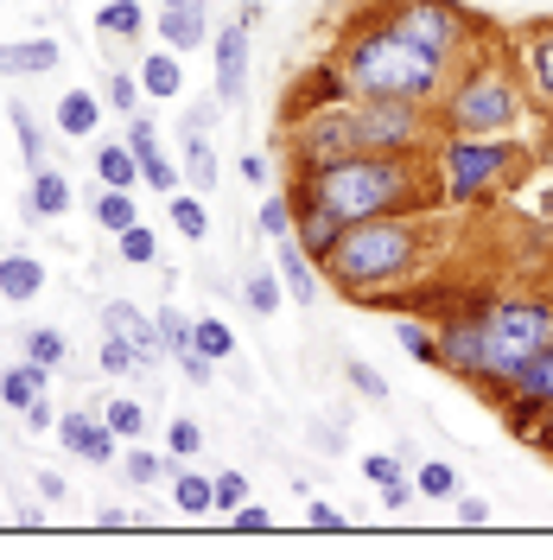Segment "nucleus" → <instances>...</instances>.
<instances>
[{
	"instance_id": "obj_18",
	"label": "nucleus",
	"mask_w": 553,
	"mask_h": 560,
	"mask_svg": "<svg viewBox=\"0 0 553 560\" xmlns=\"http://www.w3.org/2000/svg\"><path fill=\"white\" fill-rule=\"evenodd\" d=\"M293 236H299V243L311 248V261H318L325 248H331L338 236H344V217H331L325 205H311V198H299V210H293Z\"/></svg>"
},
{
	"instance_id": "obj_36",
	"label": "nucleus",
	"mask_w": 553,
	"mask_h": 560,
	"mask_svg": "<svg viewBox=\"0 0 553 560\" xmlns=\"http://www.w3.org/2000/svg\"><path fill=\"white\" fill-rule=\"evenodd\" d=\"M255 223H261L274 243H280V236H293V198H286V191H268L261 210H255Z\"/></svg>"
},
{
	"instance_id": "obj_54",
	"label": "nucleus",
	"mask_w": 553,
	"mask_h": 560,
	"mask_svg": "<svg viewBox=\"0 0 553 560\" xmlns=\"http://www.w3.org/2000/svg\"><path fill=\"white\" fill-rule=\"evenodd\" d=\"M408 503H414V485H408V478L381 485V510H408Z\"/></svg>"
},
{
	"instance_id": "obj_39",
	"label": "nucleus",
	"mask_w": 553,
	"mask_h": 560,
	"mask_svg": "<svg viewBox=\"0 0 553 560\" xmlns=\"http://www.w3.org/2000/svg\"><path fill=\"white\" fill-rule=\"evenodd\" d=\"M166 446H173V458H198L204 453V427L191 415H173V427H166Z\"/></svg>"
},
{
	"instance_id": "obj_5",
	"label": "nucleus",
	"mask_w": 553,
	"mask_h": 560,
	"mask_svg": "<svg viewBox=\"0 0 553 560\" xmlns=\"http://www.w3.org/2000/svg\"><path fill=\"white\" fill-rule=\"evenodd\" d=\"M338 128H344L350 153H414L420 108L414 103H381V96H363L356 108L338 103Z\"/></svg>"
},
{
	"instance_id": "obj_23",
	"label": "nucleus",
	"mask_w": 553,
	"mask_h": 560,
	"mask_svg": "<svg viewBox=\"0 0 553 560\" xmlns=\"http://www.w3.org/2000/svg\"><path fill=\"white\" fill-rule=\"evenodd\" d=\"M439 370L478 376V318H458V325L439 331Z\"/></svg>"
},
{
	"instance_id": "obj_17",
	"label": "nucleus",
	"mask_w": 553,
	"mask_h": 560,
	"mask_svg": "<svg viewBox=\"0 0 553 560\" xmlns=\"http://www.w3.org/2000/svg\"><path fill=\"white\" fill-rule=\"evenodd\" d=\"M38 293H45V261L38 255H0V300L26 306Z\"/></svg>"
},
{
	"instance_id": "obj_47",
	"label": "nucleus",
	"mask_w": 553,
	"mask_h": 560,
	"mask_svg": "<svg viewBox=\"0 0 553 560\" xmlns=\"http://www.w3.org/2000/svg\"><path fill=\"white\" fill-rule=\"evenodd\" d=\"M344 370H350V388H356V395H369V401H381V395H388V383H381L369 363H356V357H350Z\"/></svg>"
},
{
	"instance_id": "obj_40",
	"label": "nucleus",
	"mask_w": 553,
	"mask_h": 560,
	"mask_svg": "<svg viewBox=\"0 0 553 560\" xmlns=\"http://www.w3.org/2000/svg\"><path fill=\"white\" fill-rule=\"evenodd\" d=\"M153 318H160V338H166V350H173V357H185V350H191V318L178 313V306H153Z\"/></svg>"
},
{
	"instance_id": "obj_2",
	"label": "nucleus",
	"mask_w": 553,
	"mask_h": 560,
	"mask_svg": "<svg viewBox=\"0 0 553 560\" xmlns=\"http://www.w3.org/2000/svg\"><path fill=\"white\" fill-rule=\"evenodd\" d=\"M338 65L350 77V96H381V103H426L439 90V77H446V58L414 45L401 26L363 33L356 45H344Z\"/></svg>"
},
{
	"instance_id": "obj_24",
	"label": "nucleus",
	"mask_w": 553,
	"mask_h": 560,
	"mask_svg": "<svg viewBox=\"0 0 553 560\" xmlns=\"http://www.w3.org/2000/svg\"><path fill=\"white\" fill-rule=\"evenodd\" d=\"M45 383H51V370H45V363H33V357H26L20 370H7V376H0V401H7L13 415H26V408H33L38 395H45Z\"/></svg>"
},
{
	"instance_id": "obj_42",
	"label": "nucleus",
	"mask_w": 553,
	"mask_h": 560,
	"mask_svg": "<svg viewBox=\"0 0 553 560\" xmlns=\"http://www.w3.org/2000/svg\"><path fill=\"white\" fill-rule=\"evenodd\" d=\"M103 420L115 427V433H121V440H140V427H146V408L121 395V401H108V408H103Z\"/></svg>"
},
{
	"instance_id": "obj_57",
	"label": "nucleus",
	"mask_w": 553,
	"mask_h": 560,
	"mask_svg": "<svg viewBox=\"0 0 553 560\" xmlns=\"http://www.w3.org/2000/svg\"><path fill=\"white\" fill-rule=\"evenodd\" d=\"M38 497H45V503H64V478H58V471H38Z\"/></svg>"
},
{
	"instance_id": "obj_27",
	"label": "nucleus",
	"mask_w": 553,
	"mask_h": 560,
	"mask_svg": "<svg viewBox=\"0 0 553 560\" xmlns=\"http://www.w3.org/2000/svg\"><path fill=\"white\" fill-rule=\"evenodd\" d=\"M166 210H173V230L185 236V243H204V236H210V210H204V198H198V191H173V198H166Z\"/></svg>"
},
{
	"instance_id": "obj_7",
	"label": "nucleus",
	"mask_w": 553,
	"mask_h": 560,
	"mask_svg": "<svg viewBox=\"0 0 553 560\" xmlns=\"http://www.w3.org/2000/svg\"><path fill=\"white\" fill-rule=\"evenodd\" d=\"M509 160H516V153L503 147V135H490V140L458 135V140L446 147V198H451V205H471L490 178L509 173Z\"/></svg>"
},
{
	"instance_id": "obj_46",
	"label": "nucleus",
	"mask_w": 553,
	"mask_h": 560,
	"mask_svg": "<svg viewBox=\"0 0 553 560\" xmlns=\"http://www.w3.org/2000/svg\"><path fill=\"white\" fill-rule=\"evenodd\" d=\"M216 115H223V103H216V96H210V103H198V108H185L178 135H210V128H216Z\"/></svg>"
},
{
	"instance_id": "obj_49",
	"label": "nucleus",
	"mask_w": 553,
	"mask_h": 560,
	"mask_svg": "<svg viewBox=\"0 0 553 560\" xmlns=\"http://www.w3.org/2000/svg\"><path fill=\"white\" fill-rule=\"evenodd\" d=\"M121 140H128V147H134V160H140V153H146V147H160V128H153V121H146V115H128V135H121Z\"/></svg>"
},
{
	"instance_id": "obj_3",
	"label": "nucleus",
	"mask_w": 553,
	"mask_h": 560,
	"mask_svg": "<svg viewBox=\"0 0 553 560\" xmlns=\"http://www.w3.org/2000/svg\"><path fill=\"white\" fill-rule=\"evenodd\" d=\"M325 261V275L338 280L344 293H376L388 280L414 275L420 261V230L408 217H363V223H344V236L318 255Z\"/></svg>"
},
{
	"instance_id": "obj_58",
	"label": "nucleus",
	"mask_w": 553,
	"mask_h": 560,
	"mask_svg": "<svg viewBox=\"0 0 553 560\" xmlns=\"http://www.w3.org/2000/svg\"><path fill=\"white\" fill-rule=\"evenodd\" d=\"M96 523H103V528H134V516H128V510H103Z\"/></svg>"
},
{
	"instance_id": "obj_29",
	"label": "nucleus",
	"mask_w": 553,
	"mask_h": 560,
	"mask_svg": "<svg viewBox=\"0 0 553 560\" xmlns=\"http://www.w3.org/2000/svg\"><path fill=\"white\" fill-rule=\"evenodd\" d=\"M121 478H128V485H140V490H153V485H166V478H173V458L134 446V453L121 458Z\"/></svg>"
},
{
	"instance_id": "obj_28",
	"label": "nucleus",
	"mask_w": 553,
	"mask_h": 560,
	"mask_svg": "<svg viewBox=\"0 0 553 560\" xmlns=\"http://www.w3.org/2000/svg\"><path fill=\"white\" fill-rule=\"evenodd\" d=\"M96 223H103L108 236H121L128 223H140L134 191H115V185H103V191H96Z\"/></svg>"
},
{
	"instance_id": "obj_9",
	"label": "nucleus",
	"mask_w": 553,
	"mask_h": 560,
	"mask_svg": "<svg viewBox=\"0 0 553 560\" xmlns=\"http://www.w3.org/2000/svg\"><path fill=\"white\" fill-rule=\"evenodd\" d=\"M103 325H108V331H121V338H128L140 357H146V370L173 357V350H166V338H160V318L140 313L134 300H108V306H103Z\"/></svg>"
},
{
	"instance_id": "obj_20",
	"label": "nucleus",
	"mask_w": 553,
	"mask_h": 560,
	"mask_svg": "<svg viewBox=\"0 0 553 560\" xmlns=\"http://www.w3.org/2000/svg\"><path fill=\"white\" fill-rule=\"evenodd\" d=\"M509 388H516L528 408H553V345H541L528 363H521L516 376H509Z\"/></svg>"
},
{
	"instance_id": "obj_59",
	"label": "nucleus",
	"mask_w": 553,
	"mask_h": 560,
	"mask_svg": "<svg viewBox=\"0 0 553 560\" xmlns=\"http://www.w3.org/2000/svg\"><path fill=\"white\" fill-rule=\"evenodd\" d=\"M185 7H210V0H185Z\"/></svg>"
},
{
	"instance_id": "obj_15",
	"label": "nucleus",
	"mask_w": 553,
	"mask_h": 560,
	"mask_svg": "<svg viewBox=\"0 0 553 560\" xmlns=\"http://www.w3.org/2000/svg\"><path fill=\"white\" fill-rule=\"evenodd\" d=\"M134 77H140V96H153V103H173V96H185V65H178V51H173V45L146 51Z\"/></svg>"
},
{
	"instance_id": "obj_56",
	"label": "nucleus",
	"mask_w": 553,
	"mask_h": 560,
	"mask_svg": "<svg viewBox=\"0 0 553 560\" xmlns=\"http://www.w3.org/2000/svg\"><path fill=\"white\" fill-rule=\"evenodd\" d=\"M26 427H33V433H45V427H58V415H51V401H45V395H38L33 408H26Z\"/></svg>"
},
{
	"instance_id": "obj_25",
	"label": "nucleus",
	"mask_w": 553,
	"mask_h": 560,
	"mask_svg": "<svg viewBox=\"0 0 553 560\" xmlns=\"http://www.w3.org/2000/svg\"><path fill=\"white\" fill-rule=\"evenodd\" d=\"M178 160H185L178 173L198 185V198H210V191H216V153H210V135H185V153H178Z\"/></svg>"
},
{
	"instance_id": "obj_50",
	"label": "nucleus",
	"mask_w": 553,
	"mask_h": 560,
	"mask_svg": "<svg viewBox=\"0 0 553 560\" xmlns=\"http://www.w3.org/2000/svg\"><path fill=\"white\" fill-rule=\"evenodd\" d=\"M528 65H534V83L548 90V103H553V38H541V45L528 51Z\"/></svg>"
},
{
	"instance_id": "obj_14",
	"label": "nucleus",
	"mask_w": 553,
	"mask_h": 560,
	"mask_svg": "<svg viewBox=\"0 0 553 560\" xmlns=\"http://www.w3.org/2000/svg\"><path fill=\"white\" fill-rule=\"evenodd\" d=\"M58 58V38H0V77H45Z\"/></svg>"
},
{
	"instance_id": "obj_16",
	"label": "nucleus",
	"mask_w": 553,
	"mask_h": 560,
	"mask_svg": "<svg viewBox=\"0 0 553 560\" xmlns=\"http://www.w3.org/2000/svg\"><path fill=\"white\" fill-rule=\"evenodd\" d=\"M173 503H178V516H210L216 510V478H204L198 465H185V458H173Z\"/></svg>"
},
{
	"instance_id": "obj_35",
	"label": "nucleus",
	"mask_w": 553,
	"mask_h": 560,
	"mask_svg": "<svg viewBox=\"0 0 553 560\" xmlns=\"http://www.w3.org/2000/svg\"><path fill=\"white\" fill-rule=\"evenodd\" d=\"M140 178H146V185H153V191H166V198H173L178 191V166L173 160H166V147H146V153H140Z\"/></svg>"
},
{
	"instance_id": "obj_53",
	"label": "nucleus",
	"mask_w": 553,
	"mask_h": 560,
	"mask_svg": "<svg viewBox=\"0 0 553 560\" xmlns=\"http://www.w3.org/2000/svg\"><path fill=\"white\" fill-rule=\"evenodd\" d=\"M230 523L243 528V535H261V528H274V516H268V510H261V503H243V510H236V516H230Z\"/></svg>"
},
{
	"instance_id": "obj_44",
	"label": "nucleus",
	"mask_w": 553,
	"mask_h": 560,
	"mask_svg": "<svg viewBox=\"0 0 553 560\" xmlns=\"http://www.w3.org/2000/svg\"><path fill=\"white\" fill-rule=\"evenodd\" d=\"M243 503H248V478H243V471H223V478H216V510H223V516H236Z\"/></svg>"
},
{
	"instance_id": "obj_48",
	"label": "nucleus",
	"mask_w": 553,
	"mask_h": 560,
	"mask_svg": "<svg viewBox=\"0 0 553 560\" xmlns=\"http://www.w3.org/2000/svg\"><path fill=\"white\" fill-rule=\"evenodd\" d=\"M363 471H369V485H395V478H401V458H395V453H369V458H363Z\"/></svg>"
},
{
	"instance_id": "obj_55",
	"label": "nucleus",
	"mask_w": 553,
	"mask_h": 560,
	"mask_svg": "<svg viewBox=\"0 0 553 560\" xmlns=\"http://www.w3.org/2000/svg\"><path fill=\"white\" fill-rule=\"evenodd\" d=\"M236 173H243L248 185H268V160H261V153H243V160H236Z\"/></svg>"
},
{
	"instance_id": "obj_37",
	"label": "nucleus",
	"mask_w": 553,
	"mask_h": 560,
	"mask_svg": "<svg viewBox=\"0 0 553 560\" xmlns=\"http://www.w3.org/2000/svg\"><path fill=\"white\" fill-rule=\"evenodd\" d=\"M103 370H108V376H134V370H146V357H140L121 331H108V338H103Z\"/></svg>"
},
{
	"instance_id": "obj_6",
	"label": "nucleus",
	"mask_w": 553,
	"mask_h": 560,
	"mask_svg": "<svg viewBox=\"0 0 553 560\" xmlns=\"http://www.w3.org/2000/svg\"><path fill=\"white\" fill-rule=\"evenodd\" d=\"M516 115H521V96H516V83H509L496 65L478 70L471 83H458V96H451V108H446L451 135H478V140L509 135Z\"/></svg>"
},
{
	"instance_id": "obj_10",
	"label": "nucleus",
	"mask_w": 553,
	"mask_h": 560,
	"mask_svg": "<svg viewBox=\"0 0 553 560\" xmlns=\"http://www.w3.org/2000/svg\"><path fill=\"white\" fill-rule=\"evenodd\" d=\"M248 96V26H223L216 33V103L236 108Z\"/></svg>"
},
{
	"instance_id": "obj_1",
	"label": "nucleus",
	"mask_w": 553,
	"mask_h": 560,
	"mask_svg": "<svg viewBox=\"0 0 553 560\" xmlns=\"http://www.w3.org/2000/svg\"><path fill=\"white\" fill-rule=\"evenodd\" d=\"M414 160L408 153H344V160H325L306 173V198L325 205L344 223H363V217H388L414 198Z\"/></svg>"
},
{
	"instance_id": "obj_4",
	"label": "nucleus",
	"mask_w": 553,
	"mask_h": 560,
	"mask_svg": "<svg viewBox=\"0 0 553 560\" xmlns=\"http://www.w3.org/2000/svg\"><path fill=\"white\" fill-rule=\"evenodd\" d=\"M541 345H553V306L548 300H503L478 313V376L509 383Z\"/></svg>"
},
{
	"instance_id": "obj_13",
	"label": "nucleus",
	"mask_w": 553,
	"mask_h": 560,
	"mask_svg": "<svg viewBox=\"0 0 553 560\" xmlns=\"http://www.w3.org/2000/svg\"><path fill=\"white\" fill-rule=\"evenodd\" d=\"M204 38H210V7H185V0H166V7H160V45L198 51Z\"/></svg>"
},
{
	"instance_id": "obj_8",
	"label": "nucleus",
	"mask_w": 553,
	"mask_h": 560,
	"mask_svg": "<svg viewBox=\"0 0 553 560\" xmlns=\"http://www.w3.org/2000/svg\"><path fill=\"white\" fill-rule=\"evenodd\" d=\"M395 26L414 38V45H426L433 58H451V45L464 38V20L451 13L446 0H408V7L395 13Z\"/></svg>"
},
{
	"instance_id": "obj_12",
	"label": "nucleus",
	"mask_w": 553,
	"mask_h": 560,
	"mask_svg": "<svg viewBox=\"0 0 553 560\" xmlns=\"http://www.w3.org/2000/svg\"><path fill=\"white\" fill-rule=\"evenodd\" d=\"M274 275H280V287H286L299 306L318 300V268H311V248L299 243V236H280L274 243Z\"/></svg>"
},
{
	"instance_id": "obj_52",
	"label": "nucleus",
	"mask_w": 553,
	"mask_h": 560,
	"mask_svg": "<svg viewBox=\"0 0 553 560\" xmlns=\"http://www.w3.org/2000/svg\"><path fill=\"white\" fill-rule=\"evenodd\" d=\"M490 516H496V510H490L484 497H464V490H458V523H464V528H484Z\"/></svg>"
},
{
	"instance_id": "obj_51",
	"label": "nucleus",
	"mask_w": 553,
	"mask_h": 560,
	"mask_svg": "<svg viewBox=\"0 0 553 560\" xmlns=\"http://www.w3.org/2000/svg\"><path fill=\"white\" fill-rule=\"evenodd\" d=\"M306 523L318 528V535H338V528H344V516H338L331 503H318V497H306Z\"/></svg>"
},
{
	"instance_id": "obj_45",
	"label": "nucleus",
	"mask_w": 553,
	"mask_h": 560,
	"mask_svg": "<svg viewBox=\"0 0 553 560\" xmlns=\"http://www.w3.org/2000/svg\"><path fill=\"white\" fill-rule=\"evenodd\" d=\"M178 370H185V383H198V388L216 383V357H204V350H185V357H178Z\"/></svg>"
},
{
	"instance_id": "obj_30",
	"label": "nucleus",
	"mask_w": 553,
	"mask_h": 560,
	"mask_svg": "<svg viewBox=\"0 0 553 560\" xmlns=\"http://www.w3.org/2000/svg\"><path fill=\"white\" fill-rule=\"evenodd\" d=\"M7 121H13V135H20V160H26V173H38V166H45V135H38L33 108L13 103V108H7Z\"/></svg>"
},
{
	"instance_id": "obj_38",
	"label": "nucleus",
	"mask_w": 553,
	"mask_h": 560,
	"mask_svg": "<svg viewBox=\"0 0 553 560\" xmlns=\"http://www.w3.org/2000/svg\"><path fill=\"white\" fill-rule=\"evenodd\" d=\"M26 357H33V363H45V370H58V363L70 357L64 331H51V325H38V331H26Z\"/></svg>"
},
{
	"instance_id": "obj_11",
	"label": "nucleus",
	"mask_w": 553,
	"mask_h": 560,
	"mask_svg": "<svg viewBox=\"0 0 553 560\" xmlns=\"http://www.w3.org/2000/svg\"><path fill=\"white\" fill-rule=\"evenodd\" d=\"M58 440L90 465H115V453H121V433L103 415H58Z\"/></svg>"
},
{
	"instance_id": "obj_31",
	"label": "nucleus",
	"mask_w": 553,
	"mask_h": 560,
	"mask_svg": "<svg viewBox=\"0 0 553 560\" xmlns=\"http://www.w3.org/2000/svg\"><path fill=\"white\" fill-rule=\"evenodd\" d=\"M191 350H204V357L223 363V357H236V331H230L223 318H198V325H191Z\"/></svg>"
},
{
	"instance_id": "obj_32",
	"label": "nucleus",
	"mask_w": 553,
	"mask_h": 560,
	"mask_svg": "<svg viewBox=\"0 0 553 560\" xmlns=\"http://www.w3.org/2000/svg\"><path fill=\"white\" fill-rule=\"evenodd\" d=\"M243 300H248V313H255V318H268V313H280L286 287H280V275H248L243 280Z\"/></svg>"
},
{
	"instance_id": "obj_34",
	"label": "nucleus",
	"mask_w": 553,
	"mask_h": 560,
	"mask_svg": "<svg viewBox=\"0 0 553 560\" xmlns=\"http://www.w3.org/2000/svg\"><path fill=\"white\" fill-rule=\"evenodd\" d=\"M414 490H420V497H433V503H458V471H451V465H439V458H433V465H420Z\"/></svg>"
},
{
	"instance_id": "obj_43",
	"label": "nucleus",
	"mask_w": 553,
	"mask_h": 560,
	"mask_svg": "<svg viewBox=\"0 0 553 560\" xmlns=\"http://www.w3.org/2000/svg\"><path fill=\"white\" fill-rule=\"evenodd\" d=\"M395 338H401V350H414L426 370H439V338H433L426 325H395Z\"/></svg>"
},
{
	"instance_id": "obj_22",
	"label": "nucleus",
	"mask_w": 553,
	"mask_h": 560,
	"mask_svg": "<svg viewBox=\"0 0 553 560\" xmlns=\"http://www.w3.org/2000/svg\"><path fill=\"white\" fill-rule=\"evenodd\" d=\"M103 108L108 103H96V90H64V96H58V135L90 140L96 135V121H103Z\"/></svg>"
},
{
	"instance_id": "obj_33",
	"label": "nucleus",
	"mask_w": 553,
	"mask_h": 560,
	"mask_svg": "<svg viewBox=\"0 0 553 560\" xmlns=\"http://www.w3.org/2000/svg\"><path fill=\"white\" fill-rule=\"evenodd\" d=\"M115 248H121V261H134V268H146V261H160V236H153L146 223H128V230L115 236Z\"/></svg>"
},
{
	"instance_id": "obj_21",
	"label": "nucleus",
	"mask_w": 553,
	"mask_h": 560,
	"mask_svg": "<svg viewBox=\"0 0 553 560\" xmlns=\"http://www.w3.org/2000/svg\"><path fill=\"white\" fill-rule=\"evenodd\" d=\"M96 185H115V191L140 185V160L128 140H96Z\"/></svg>"
},
{
	"instance_id": "obj_26",
	"label": "nucleus",
	"mask_w": 553,
	"mask_h": 560,
	"mask_svg": "<svg viewBox=\"0 0 553 560\" xmlns=\"http://www.w3.org/2000/svg\"><path fill=\"white\" fill-rule=\"evenodd\" d=\"M96 33L140 38V33H146V7H140V0H108V7H96Z\"/></svg>"
},
{
	"instance_id": "obj_41",
	"label": "nucleus",
	"mask_w": 553,
	"mask_h": 560,
	"mask_svg": "<svg viewBox=\"0 0 553 560\" xmlns=\"http://www.w3.org/2000/svg\"><path fill=\"white\" fill-rule=\"evenodd\" d=\"M103 103L115 108V115H140V77H128V70H115L103 90Z\"/></svg>"
},
{
	"instance_id": "obj_19",
	"label": "nucleus",
	"mask_w": 553,
	"mask_h": 560,
	"mask_svg": "<svg viewBox=\"0 0 553 560\" xmlns=\"http://www.w3.org/2000/svg\"><path fill=\"white\" fill-rule=\"evenodd\" d=\"M70 210V178L58 166H38L33 173V191H26V217L33 223H51V217H64Z\"/></svg>"
}]
</instances>
